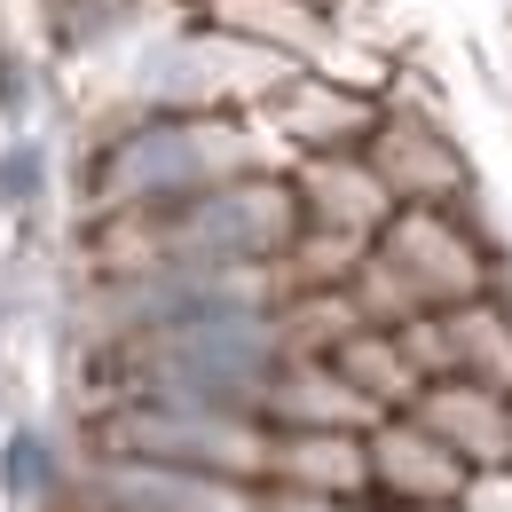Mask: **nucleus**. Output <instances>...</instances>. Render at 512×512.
Returning <instances> with one entry per match:
<instances>
[{
  "mask_svg": "<svg viewBox=\"0 0 512 512\" xmlns=\"http://www.w3.org/2000/svg\"><path fill=\"white\" fill-rule=\"evenodd\" d=\"M371 253L402 276V292L418 308H457V300H473L505 276L497 237L465 213V197L457 205H394L386 229L371 237Z\"/></svg>",
  "mask_w": 512,
  "mask_h": 512,
  "instance_id": "nucleus-1",
  "label": "nucleus"
},
{
  "mask_svg": "<svg viewBox=\"0 0 512 512\" xmlns=\"http://www.w3.org/2000/svg\"><path fill=\"white\" fill-rule=\"evenodd\" d=\"M363 158H371V174L386 182L394 205H457V197H473V166H465V150L449 142L442 103H434V95H410L402 71H394V87H386L379 127L363 134Z\"/></svg>",
  "mask_w": 512,
  "mask_h": 512,
  "instance_id": "nucleus-2",
  "label": "nucleus"
},
{
  "mask_svg": "<svg viewBox=\"0 0 512 512\" xmlns=\"http://www.w3.org/2000/svg\"><path fill=\"white\" fill-rule=\"evenodd\" d=\"M292 71H300L292 56H276V48H260V40L190 24V32L174 40V56H166L158 111H253V103H268Z\"/></svg>",
  "mask_w": 512,
  "mask_h": 512,
  "instance_id": "nucleus-3",
  "label": "nucleus"
},
{
  "mask_svg": "<svg viewBox=\"0 0 512 512\" xmlns=\"http://www.w3.org/2000/svg\"><path fill=\"white\" fill-rule=\"evenodd\" d=\"M386 95H363V87H339L323 71H292L268 103H253V127L284 150V158H308V150H363V134L379 127Z\"/></svg>",
  "mask_w": 512,
  "mask_h": 512,
  "instance_id": "nucleus-4",
  "label": "nucleus"
},
{
  "mask_svg": "<svg viewBox=\"0 0 512 512\" xmlns=\"http://www.w3.org/2000/svg\"><path fill=\"white\" fill-rule=\"evenodd\" d=\"M79 497L111 512H253V481L197 473V465H158V457H103V473Z\"/></svg>",
  "mask_w": 512,
  "mask_h": 512,
  "instance_id": "nucleus-5",
  "label": "nucleus"
},
{
  "mask_svg": "<svg viewBox=\"0 0 512 512\" xmlns=\"http://www.w3.org/2000/svg\"><path fill=\"white\" fill-rule=\"evenodd\" d=\"M363 449H371V497H394V505H449L473 481V465L457 449H442L410 410H386L363 434Z\"/></svg>",
  "mask_w": 512,
  "mask_h": 512,
  "instance_id": "nucleus-6",
  "label": "nucleus"
},
{
  "mask_svg": "<svg viewBox=\"0 0 512 512\" xmlns=\"http://www.w3.org/2000/svg\"><path fill=\"white\" fill-rule=\"evenodd\" d=\"M410 418L442 449H457L473 473H481V465H512V394H497V386L457 379V371H449V379H426L410 394Z\"/></svg>",
  "mask_w": 512,
  "mask_h": 512,
  "instance_id": "nucleus-7",
  "label": "nucleus"
},
{
  "mask_svg": "<svg viewBox=\"0 0 512 512\" xmlns=\"http://www.w3.org/2000/svg\"><path fill=\"white\" fill-rule=\"evenodd\" d=\"M284 182H292V197H300V221H316V229L379 237L386 213H394V197H386V182L371 174L363 150H308V158L284 166Z\"/></svg>",
  "mask_w": 512,
  "mask_h": 512,
  "instance_id": "nucleus-8",
  "label": "nucleus"
},
{
  "mask_svg": "<svg viewBox=\"0 0 512 512\" xmlns=\"http://www.w3.org/2000/svg\"><path fill=\"white\" fill-rule=\"evenodd\" d=\"M316 497H371V449L355 426H268V473Z\"/></svg>",
  "mask_w": 512,
  "mask_h": 512,
  "instance_id": "nucleus-9",
  "label": "nucleus"
},
{
  "mask_svg": "<svg viewBox=\"0 0 512 512\" xmlns=\"http://www.w3.org/2000/svg\"><path fill=\"white\" fill-rule=\"evenodd\" d=\"M253 418H268V426H355V434H371L386 410L363 402V394L316 355V363H276V371L253 386Z\"/></svg>",
  "mask_w": 512,
  "mask_h": 512,
  "instance_id": "nucleus-10",
  "label": "nucleus"
},
{
  "mask_svg": "<svg viewBox=\"0 0 512 512\" xmlns=\"http://www.w3.org/2000/svg\"><path fill=\"white\" fill-rule=\"evenodd\" d=\"M190 24H213V32H237V40H260L292 64H316L323 40H331V8L323 0H190L182 8Z\"/></svg>",
  "mask_w": 512,
  "mask_h": 512,
  "instance_id": "nucleus-11",
  "label": "nucleus"
},
{
  "mask_svg": "<svg viewBox=\"0 0 512 512\" xmlns=\"http://www.w3.org/2000/svg\"><path fill=\"white\" fill-rule=\"evenodd\" d=\"M323 363H331L339 379L355 386L363 402H379V410H410V394L426 386V379H418V363L402 355V339H394V331H379V323L347 331V339H339V347H331Z\"/></svg>",
  "mask_w": 512,
  "mask_h": 512,
  "instance_id": "nucleus-12",
  "label": "nucleus"
},
{
  "mask_svg": "<svg viewBox=\"0 0 512 512\" xmlns=\"http://www.w3.org/2000/svg\"><path fill=\"white\" fill-rule=\"evenodd\" d=\"M253 512H371V497H316V489L253 481Z\"/></svg>",
  "mask_w": 512,
  "mask_h": 512,
  "instance_id": "nucleus-13",
  "label": "nucleus"
},
{
  "mask_svg": "<svg viewBox=\"0 0 512 512\" xmlns=\"http://www.w3.org/2000/svg\"><path fill=\"white\" fill-rule=\"evenodd\" d=\"M371 512H465V505H457V497H449V505H394V497H371Z\"/></svg>",
  "mask_w": 512,
  "mask_h": 512,
  "instance_id": "nucleus-14",
  "label": "nucleus"
}]
</instances>
